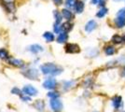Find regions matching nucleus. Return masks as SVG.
I'll use <instances>...</instances> for the list:
<instances>
[{"instance_id": "393cba45", "label": "nucleus", "mask_w": 125, "mask_h": 112, "mask_svg": "<svg viewBox=\"0 0 125 112\" xmlns=\"http://www.w3.org/2000/svg\"><path fill=\"white\" fill-rule=\"evenodd\" d=\"M54 17H55L56 22H57V23H60V22H61V21H62V13H59L57 10H55V11H54Z\"/></svg>"}, {"instance_id": "ddd939ff", "label": "nucleus", "mask_w": 125, "mask_h": 112, "mask_svg": "<svg viewBox=\"0 0 125 112\" xmlns=\"http://www.w3.org/2000/svg\"><path fill=\"white\" fill-rule=\"evenodd\" d=\"M62 17H63L65 20H67V21L72 20V18H73L72 12L70 10H66V9H63L62 10Z\"/></svg>"}, {"instance_id": "4be33fe9", "label": "nucleus", "mask_w": 125, "mask_h": 112, "mask_svg": "<svg viewBox=\"0 0 125 112\" xmlns=\"http://www.w3.org/2000/svg\"><path fill=\"white\" fill-rule=\"evenodd\" d=\"M112 41L114 43H117V44H119V43H121L123 41V37L119 36V35H115L114 37H112Z\"/></svg>"}, {"instance_id": "cd10ccee", "label": "nucleus", "mask_w": 125, "mask_h": 112, "mask_svg": "<svg viewBox=\"0 0 125 112\" xmlns=\"http://www.w3.org/2000/svg\"><path fill=\"white\" fill-rule=\"evenodd\" d=\"M20 97H21V101H23V102H30L31 101V96H29V95L22 94V95H21Z\"/></svg>"}, {"instance_id": "aec40b11", "label": "nucleus", "mask_w": 125, "mask_h": 112, "mask_svg": "<svg viewBox=\"0 0 125 112\" xmlns=\"http://www.w3.org/2000/svg\"><path fill=\"white\" fill-rule=\"evenodd\" d=\"M115 49L113 47H111V46H107L106 48L104 49V52L106 55H112V54L115 53Z\"/></svg>"}, {"instance_id": "2eb2a0df", "label": "nucleus", "mask_w": 125, "mask_h": 112, "mask_svg": "<svg viewBox=\"0 0 125 112\" xmlns=\"http://www.w3.org/2000/svg\"><path fill=\"white\" fill-rule=\"evenodd\" d=\"M10 58V54L8 52V51L6 49H0V59H3V60H9Z\"/></svg>"}, {"instance_id": "bb28decb", "label": "nucleus", "mask_w": 125, "mask_h": 112, "mask_svg": "<svg viewBox=\"0 0 125 112\" xmlns=\"http://www.w3.org/2000/svg\"><path fill=\"white\" fill-rule=\"evenodd\" d=\"M54 32L56 34H60L62 32V25H60V23L55 22V24H54Z\"/></svg>"}, {"instance_id": "1a4fd4ad", "label": "nucleus", "mask_w": 125, "mask_h": 112, "mask_svg": "<svg viewBox=\"0 0 125 112\" xmlns=\"http://www.w3.org/2000/svg\"><path fill=\"white\" fill-rule=\"evenodd\" d=\"M28 51H31L32 53L34 54H37L39 52L43 51V47L38 45V44H34V45H31L29 48H28Z\"/></svg>"}, {"instance_id": "0eeeda50", "label": "nucleus", "mask_w": 125, "mask_h": 112, "mask_svg": "<svg viewBox=\"0 0 125 112\" xmlns=\"http://www.w3.org/2000/svg\"><path fill=\"white\" fill-rule=\"evenodd\" d=\"M65 51L67 53H78L79 51V47L77 44H73V43H69L65 46Z\"/></svg>"}, {"instance_id": "412c9836", "label": "nucleus", "mask_w": 125, "mask_h": 112, "mask_svg": "<svg viewBox=\"0 0 125 112\" xmlns=\"http://www.w3.org/2000/svg\"><path fill=\"white\" fill-rule=\"evenodd\" d=\"M11 93H13V94H15V95H19V96H21L23 94L22 90H20L18 87H14V88L11 90Z\"/></svg>"}, {"instance_id": "7c9ffc66", "label": "nucleus", "mask_w": 125, "mask_h": 112, "mask_svg": "<svg viewBox=\"0 0 125 112\" xmlns=\"http://www.w3.org/2000/svg\"><path fill=\"white\" fill-rule=\"evenodd\" d=\"M124 112H125V111H124Z\"/></svg>"}, {"instance_id": "dca6fc26", "label": "nucleus", "mask_w": 125, "mask_h": 112, "mask_svg": "<svg viewBox=\"0 0 125 112\" xmlns=\"http://www.w3.org/2000/svg\"><path fill=\"white\" fill-rule=\"evenodd\" d=\"M75 10H76V12H77V13H81L84 10L83 2H81V1H77L76 6H75Z\"/></svg>"}, {"instance_id": "6ab92c4d", "label": "nucleus", "mask_w": 125, "mask_h": 112, "mask_svg": "<svg viewBox=\"0 0 125 112\" xmlns=\"http://www.w3.org/2000/svg\"><path fill=\"white\" fill-rule=\"evenodd\" d=\"M71 29H72V24L70 22L67 21V22H64L62 24V31H63V32H68Z\"/></svg>"}, {"instance_id": "f03ea898", "label": "nucleus", "mask_w": 125, "mask_h": 112, "mask_svg": "<svg viewBox=\"0 0 125 112\" xmlns=\"http://www.w3.org/2000/svg\"><path fill=\"white\" fill-rule=\"evenodd\" d=\"M21 74L23 75L25 78L32 80H36L39 77V72L36 68H26L25 70L21 71Z\"/></svg>"}, {"instance_id": "9d476101", "label": "nucleus", "mask_w": 125, "mask_h": 112, "mask_svg": "<svg viewBox=\"0 0 125 112\" xmlns=\"http://www.w3.org/2000/svg\"><path fill=\"white\" fill-rule=\"evenodd\" d=\"M33 107H35L37 110L42 111V110H44V108H45V102L43 101V100H37V101H36V103L33 105Z\"/></svg>"}, {"instance_id": "423d86ee", "label": "nucleus", "mask_w": 125, "mask_h": 112, "mask_svg": "<svg viewBox=\"0 0 125 112\" xmlns=\"http://www.w3.org/2000/svg\"><path fill=\"white\" fill-rule=\"evenodd\" d=\"M22 92L23 94H26V95H29V96H36L37 95L38 93V91L37 89L32 85H26L22 88Z\"/></svg>"}, {"instance_id": "a878e982", "label": "nucleus", "mask_w": 125, "mask_h": 112, "mask_svg": "<svg viewBox=\"0 0 125 112\" xmlns=\"http://www.w3.org/2000/svg\"><path fill=\"white\" fill-rule=\"evenodd\" d=\"M76 3H77V1H76V0H66V1H65V5H66V7L70 8V9L75 8Z\"/></svg>"}, {"instance_id": "39448f33", "label": "nucleus", "mask_w": 125, "mask_h": 112, "mask_svg": "<svg viewBox=\"0 0 125 112\" xmlns=\"http://www.w3.org/2000/svg\"><path fill=\"white\" fill-rule=\"evenodd\" d=\"M43 87L48 90H53L57 87V81L53 78H49L43 82Z\"/></svg>"}, {"instance_id": "f8f14e48", "label": "nucleus", "mask_w": 125, "mask_h": 112, "mask_svg": "<svg viewBox=\"0 0 125 112\" xmlns=\"http://www.w3.org/2000/svg\"><path fill=\"white\" fill-rule=\"evenodd\" d=\"M95 27H96V22L95 21H90L87 22V24H86V26H85V30L87 31V32H92L93 30L95 29Z\"/></svg>"}, {"instance_id": "7ed1b4c3", "label": "nucleus", "mask_w": 125, "mask_h": 112, "mask_svg": "<svg viewBox=\"0 0 125 112\" xmlns=\"http://www.w3.org/2000/svg\"><path fill=\"white\" fill-rule=\"evenodd\" d=\"M116 25L119 28H121L125 25V8L120 10L118 13H117V18L115 20Z\"/></svg>"}, {"instance_id": "a211bd4d", "label": "nucleus", "mask_w": 125, "mask_h": 112, "mask_svg": "<svg viewBox=\"0 0 125 112\" xmlns=\"http://www.w3.org/2000/svg\"><path fill=\"white\" fill-rule=\"evenodd\" d=\"M75 85V81L74 80H69V81H64L63 82V89L64 90H69Z\"/></svg>"}, {"instance_id": "4468645a", "label": "nucleus", "mask_w": 125, "mask_h": 112, "mask_svg": "<svg viewBox=\"0 0 125 112\" xmlns=\"http://www.w3.org/2000/svg\"><path fill=\"white\" fill-rule=\"evenodd\" d=\"M68 38V35L66 32H61L60 35L57 37V42L58 43H64Z\"/></svg>"}, {"instance_id": "b1692460", "label": "nucleus", "mask_w": 125, "mask_h": 112, "mask_svg": "<svg viewBox=\"0 0 125 112\" xmlns=\"http://www.w3.org/2000/svg\"><path fill=\"white\" fill-rule=\"evenodd\" d=\"M48 97H50L51 99H54V98H59L60 96V93L57 92H48Z\"/></svg>"}, {"instance_id": "c756f323", "label": "nucleus", "mask_w": 125, "mask_h": 112, "mask_svg": "<svg viewBox=\"0 0 125 112\" xmlns=\"http://www.w3.org/2000/svg\"><path fill=\"white\" fill-rule=\"evenodd\" d=\"M55 1V3L57 4V5H61L62 4V0H54Z\"/></svg>"}, {"instance_id": "9b49d317", "label": "nucleus", "mask_w": 125, "mask_h": 112, "mask_svg": "<svg viewBox=\"0 0 125 112\" xmlns=\"http://www.w3.org/2000/svg\"><path fill=\"white\" fill-rule=\"evenodd\" d=\"M112 103H113V106L116 109H119L120 107L122 105V101H121V97L120 96H115L114 98L112 99Z\"/></svg>"}, {"instance_id": "5701e85b", "label": "nucleus", "mask_w": 125, "mask_h": 112, "mask_svg": "<svg viewBox=\"0 0 125 112\" xmlns=\"http://www.w3.org/2000/svg\"><path fill=\"white\" fill-rule=\"evenodd\" d=\"M106 13H107V10H106L105 8H102V9H101V10L97 12L96 16L98 17V18H102V17H104Z\"/></svg>"}, {"instance_id": "c85d7f7f", "label": "nucleus", "mask_w": 125, "mask_h": 112, "mask_svg": "<svg viewBox=\"0 0 125 112\" xmlns=\"http://www.w3.org/2000/svg\"><path fill=\"white\" fill-rule=\"evenodd\" d=\"M103 1L102 0H92V4L94 5H98V4H101Z\"/></svg>"}, {"instance_id": "f257e3e1", "label": "nucleus", "mask_w": 125, "mask_h": 112, "mask_svg": "<svg viewBox=\"0 0 125 112\" xmlns=\"http://www.w3.org/2000/svg\"><path fill=\"white\" fill-rule=\"evenodd\" d=\"M40 70L44 75H50V76H58L62 72V67L52 63L42 64L40 66Z\"/></svg>"}, {"instance_id": "6e6552de", "label": "nucleus", "mask_w": 125, "mask_h": 112, "mask_svg": "<svg viewBox=\"0 0 125 112\" xmlns=\"http://www.w3.org/2000/svg\"><path fill=\"white\" fill-rule=\"evenodd\" d=\"M8 63L10 64H12V65H14V66H17V67H24L25 66V64L20 60V59H15V58H10L8 60Z\"/></svg>"}, {"instance_id": "f3484780", "label": "nucleus", "mask_w": 125, "mask_h": 112, "mask_svg": "<svg viewBox=\"0 0 125 112\" xmlns=\"http://www.w3.org/2000/svg\"><path fill=\"white\" fill-rule=\"evenodd\" d=\"M44 38L47 40L48 42H52L54 40V35L51 32H46L44 35H43Z\"/></svg>"}, {"instance_id": "20e7f679", "label": "nucleus", "mask_w": 125, "mask_h": 112, "mask_svg": "<svg viewBox=\"0 0 125 112\" xmlns=\"http://www.w3.org/2000/svg\"><path fill=\"white\" fill-rule=\"evenodd\" d=\"M50 106L52 107V109L54 112H61L62 110V103L59 98H54V99H51L50 101Z\"/></svg>"}]
</instances>
